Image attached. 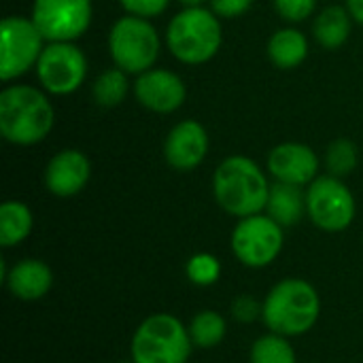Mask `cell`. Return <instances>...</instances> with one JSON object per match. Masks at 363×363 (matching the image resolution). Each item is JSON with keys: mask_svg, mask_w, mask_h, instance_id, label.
Returning <instances> with one entry per match:
<instances>
[{"mask_svg": "<svg viewBox=\"0 0 363 363\" xmlns=\"http://www.w3.org/2000/svg\"><path fill=\"white\" fill-rule=\"evenodd\" d=\"M270 174L247 155L225 157L213 172V196L219 208L236 219L266 211Z\"/></svg>", "mask_w": 363, "mask_h": 363, "instance_id": "1", "label": "cell"}, {"mask_svg": "<svg viewBox=\"0 0 363 363\" xmlns=\"http://www.w3.org/2000/svg\"><path fill=\"white\" fill-rule=\"evenodd\" d=\"M55 125V108L45 89L9 85L0 91V134L15 147L43 143Z\"/></svg>", "mask_w": 363, "mask_h": 363, "instance_id": "2", "label": "cell"}, {"mask_svg": "<svg viewBox=\"0 0 363 363\" xmlns=\"http://www.w3.org/2000/svg\"><path fill=\"white\" fill-rule=\"evenodd\" d=\"M321 317V298L306 279H283L262 300V321L268 332L285 338L308 334Z\"/></svg>", "mask_w": 363, "mask_h": 363, "instance_id": "3", "label": "cell"}, {"mask_svg": "<svg viewBox=\"0 0 363 363\" xmlns=\"http://www.w3.org/2000/svg\"><path fill=\"white\" fill-rule=\"evenodd\" d=\"M164 43L174 60L185 66L211 62L223 45L221 19L208 6L181 9L166 26Z\"/></svg>", "mask_w": 363, "mask_h": 363, "instance_id": "4", "label": "cell"}, {"mask_svg": "<svg viewBox=\"0 0 363 363\" xmlns=\"http://www.w3.org/2000/svg\"><path fill=\"white\" fill-rule=\"evenodd\" d=\"M189 328L170 313H155L140 321L130 340L136 363H187L194 353Z\"/></svg>", "mask_w": 363, "mask_h": 363, "instance_id": "5", "label": "cell"}, {"mask_svg": "<svg viewBox=\"0 0 363 363\" xmlns=\"http://www.w3.org/2000/svg\"><path fill=\"white\" fill-rule=\"evenodd\" d=\"M162 51V36L151 19L123 15L108 30V55L113 66L128 74H143L155 68Z\"/></svg>", "mask_w": 363, "mask_h": 363, "instance_id": "6", "label": "cell"}, {"mask_svg": "<svg viewBox=\"0 0 363 363\" xmlns=\"http://www.w3.org/2000/svg\"><path fill=\"white\" fill-rule=\"evenodd\" d=\"M355 196L342 179L332 174H319L306 187V217L321 232H345L355 221Z\"/></svg>", "mask_w": 363, "mask_h": 363, "instance_id": "7", "label": "cell"}, {"mask_svg": "<svg viewBox=\"0 0 363 363\" xmlns=\"http://www.w3.org/2000/svg\"><path fill=\"white\" fill-rule=\"evenodd\" d=\"M285 245V228L279 225L270 215L259 213L245 219L232 230L230 249L232 255L245 266L253 270L268 268L281 255Z\"/></svg>", "mask_w": 363, "mask_h": 363, "instance_id": "8", "label": "cell"}, {"mask_svg": "<svg viewBox=\"0 0 363 363\" xmlns=\"http://www.w3.org/2000/svg\"><path fill=\"white\" fill-rule=\"evenodd\" d=\"M47 38L32 17L9 15L0 23V77L11 83L36 68Z\"/></svg>", "mask_w": 363, "mask_h": 363, "instance_id": "9", "label": "cell"}, {"mask_svg": "<svg viewBox=\"0 0 363 363\" xmlns=\"http://www.w3.org/2000/svg\"><path fill=\"white\" fill-rule=\"evenodd\" d=\"M87 68V57L77 43L53 40L45 45L34 70L40 89L49 96H70L83 87Z\"/></svg>", "mask_w": 363, "mask_h": 363, "instance_id": "10", "label": "cell"}, {"mask_svg": "<svg viewBox=\"0 0 363 363\" xmlns=\"http://www.w3.org/2000/svg\"><path fill=\"white\" fill-rule=\"evenodd\" d=\"M32 21L43 32L47 43L72 40L77 43L91 26L94 2L91 0H34Z\"/></svg>", "mask_w": 363, "mask_h": 363, "instance_id": "11", "label": "cell"}, {"mask_svg": "<svg viewBox=\"0 0 363 363\" xmlns=\"http://www.w3.org/2000/svg\"><path fill=\"white\" fill-rule=\"evenodd\" d=\"M136 102L157 115L177 113L187 100L185 81L168 68H151L136 77L132 85Z\"/></svg>", "mask_w": 363, "mask_h": 363, "instance_id": "12", "label": "cell"}, {"mask_svg": "<svg viewBox=\"0 0 363 363\" xmlns=\"http://www.w3.org/2000/svg\"><path fill=\"white\" fill-rule=\"evenodd\" d=\"M321 160L313 147L304 143H281L266 157V172L277 183L308 187L319 177Z\"/></svg>", "mask_w": 363, "mask_h": 363, "instance_id": "13", "label": "cell"}, {"mask_svg": "<svg viewBox=\"0 0 363 363\" xmlns=\"http://www.w3.org/2000/svg\"><path fill=\"white\" fill-rule=\"evenodd\" d=\"M208 132L198 119L179 121L164 140V160L177 172L196 170L208 155Z\"/></svg>", "mask_w": 363, "mask_h": 363, "instance_id": "14", "label": "cell"}, {"mask_svg": "<svg viewBox=\"0 0 363 363\" xmlns=\"http://www.w3.org/2000/svg\"><path fill=\"white\" fill-rule=\"evenodd\" d=\"M91 179V162L81 149H62L45 166V189L55 198L81 194Z\"/></svg>", "mask_w": 363, "mask_h": 363, "instance_id": "15", "label": "cell"}, {"mask_svg": "<svg viewBox=\"0 0 363 363\" xmlns=\"http://www.w3.org/2000/svg\"><path fill=\"white\" fill-rule=\"evenodd\" d=\"M2 283L19 302H38L53 287V270L43 259L26 257L9 268Z\"/></svg>", "mask_w": 363, "mask_h": 363, "instance_id": "16", "label": "cell"}, {"mask_svg": "<svg viewBox=\"0 0 363 363\" xmlns=\"http://www.w3.org/2000/svg\"><path fill=\"white\" fill-rule=\"evenodd\" d=\"M311 45L306 34L296 28V26H285L279 28L266 45L268 60L279 68V70H294L302 66L308 57Z\"/></svg>", "mask_w": 363, "mask_h": 363, "instance_id": "17", "label": "cell"}, {"mask_svg": "<svg viewBox=\"0 0 363 363\" xmlns=\"http://www.w3.org/2000/svg\"><path fill=\"white\" fill-rule=\"evenodd\" d=\"M266 215H270L279 225L294 228L298 225L306 215V189L289 183H272Z\"/></svg>", "mask_w": 363, "mask_h": 363, "instance_id": "18", "label": "cell"}, {"mask_svg": "<svg viewBox=\"0 0 363 363\" xmlns=\"http://www.w3.org/2000/svg\"><path fill=\"white\" fill-rule=\"evenodd\" d=\"M351 30H353V17L347 6H338V4L325 6L315 15L313 21V36L317 45L328 51L340 49L349 40Z\"/></svg>", "mask_w": 363, "mask_h": 363, "instance_id": "19", "label": "cell"}, {"mask_svg": "<svg viewBox=\"0 0 363 363\" xmlns=\"http://www.w3.org/2000/svg\"><path fill=\"white\" fill-rule=\"evenodd\" d=\"M34 230V213L26 202L6 200L0 204V245L4 249L17 247L30 238Z\"/></svg>", "mask_w": 363, "mask_h": 363, "instance_id": "20", "label": "cell"}, {"mask_svg": "<svg viewBox=\"0 0 363 363\" xmlns=\"http://www.w3.org/2000/svg\"><path fill=\"white\" fill-rule=\"evenodd\" d=\"M130 87V74L117 66H111L96 77L91 85V98L102 108H115L128 98Z\"/></svg>", "mask_w": 363, "mask_h": 363, "instance_id": "21", "label": "cell"}, {"mask_svg": "<svg viewBox=\"0 0 363 363\" xmlns=\"http://www.w3.org/2000/svg\"><path fill=\"white\" fill-rule=\"evenodd\" d=\"M189 336L196 349H215L225 340L228 334V321L221 313L204 308L200 313L194 315V319L189 321Z\"/></svg>", "mask_w": 363, "mask_h": 363, "instance_id": "22", "label": "cell"}, {"mask_svg": "<svg viewBox=\"0 0 363 363\" xmlns=\"http://www.w3.org/2000/svg\"><path fill=\"white\" fill-rule=\"evenodd\" d=\"M249 363H298L291 338L268 332L249 349Z\"/></svg>", "mask_w": 363, "mask_h": 363, "instance_id": "23", "label": "cell"}, {"mask_svg": "<svg viewBox=\"0 0 363 363\" xmlns=\"http://www.w3.org/2000/svg\"><path fill=\"white\" fill-rule=\"evenodd\" d=\"M359 164V151L357 145L349 138H336L330 143L328 151H325V166H328V174L345 179L349 177Z\"/></svg>", "mask_w": 363, "mask_h": 363, "instance_id": "24", "label": "cell"}, {"mask_svg": "<svg viewBox=\"0 0 363 363\" xmlns=\"http://www.w3.org/2000/svg\"><path fill=\"white\" fill-rule=\"evenodd\" d=\"M221 262L213 253H196L185 264L187 281L196 287H213L221 279Z\"/></svg>", "mask_w": 363, "mask_h": 363, "instance_id": "25", "label": "cell"}, {"mask_svg": "<svg viewBox=\"0 0 363 363\" xmlns=\"http://www.w3.org/2000/svg\"><path fill=\"white\" fill-rule=\"evenodd\" d=\"M277 15L289 26L302 23L317 11V0H272Z\"/></svg>", "mask_w": 363, "mask_h": 363, "instance_id": "26", "label": "cell"}, {"mask_svg": "<svg viewBox=\"0 0 363 363\" xmlns=\"http://www.w3.org/2000/svg\"><path fill=\"white\" fill-rule=\"evenodd\" d=\"M119 4L123 6L125 15L153 19L166 13V9L170 6V0H119Z\"/></svg>", "mask_w": 363, "mask_h": 363, "instance_id": "27", "label": "cell"}, {"mask_svg": "<svg viewBox=\"0 0 363 363\" xmlns=\"http://www.w3.org/2000/svg\"><path fill=\"white\" fill-rule=\"evenodd\" d=\"M230 313L240 323H253V321L262 319V302H257L253 296L245 294V296L234 298V302L230 306Z\"/></svg>", "mask_w": 363, "mask_h": 363, "instance_id": "28", "label": "cell"}, {"mask_svg": "<svg viewBox=\"0 0 363 363\" xmlns=\"http://www.w3.org/2000/svg\"><path fill=\"white\" fill-rule=\"evenodd\" d=\"M253 6V0H208V9L219 19H236L249 13Z\"/></svg>", "mask_w": 363, "mask_h": 363, "instance_id": "29", "label": "cell"}, {"mask_svg": "<svg viewBox=\"0 0 363 363\" xmlns=\"http://www.w3.org/2000/svg\"><path fill=\"white\" fill-rule=\"evenodd\" d=\"M347 9H349L353 21L363 26V0H347Z\"/></svg>", "mask_w": 363, "mask_h": 363, "instance_id": "30", "label": "cell"}, {"mask_svg": "<svg viewBox=\"0 0 363 363\" xmlns=\"http://www.w3.org/2000/svg\"><path fill=\"white\" fill-rule=\"evenodd\" d=\"M183 9H191V6H204L206 0H177Z\"/></svg>", "mask_w": 363, "mask_h": 363, "instance_id": "31", "label": "cell"}, {"mask_svg": "<svg viewBox=\"0 0 363 363\" xmlns=\"http://www.w3.org/2000/svg\"><path fill=\"white\" fill-rule=\"evenodd\" d=\"M125 363H136V362H132V359H130V362H125Z\"/></svg>", "mask_w": 363, "mask_h": 363, "instance_id": "32", "label": "cell"}]
</instances>
